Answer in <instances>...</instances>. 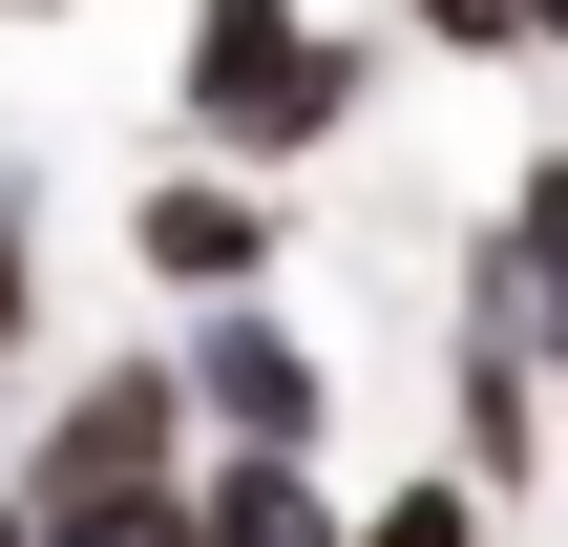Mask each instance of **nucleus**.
<instances>
[{
    "mask_svg": "<svg viewBox=\"0 0 568 547\" xmlns=\"http://www.w3.org/2000/svg\"><path fill=\"white\" fill-rule=\"evenodd\" d=\"M148 547H211V506H169V527H148Z\"/></svg>",
    "mask_w": 568,
    "mask_h": 547,
    "instance_id": "11",
    "label": "nucleus"
},
{
    "mask_svg": "<svg viewBox=\"0 0 568 547\" xmlns=\"http://www.w3.org/2000/svg\"><path fill=\"white\" fill-rule=\"evenodd\" d=\"M527 379H548V358H506V337H464V464H485V485H527V464H548V422H527Z\"/></svg>",
    "mask_w": 568,
    "mask_h": 547,
    "instance_id": "6",
    "label": "nucleus"
},
{
    "mask_svg": "<svg viewBox=\"0 0 568 547\" xmlns=\"http://www.w3.org/2000/svg\"><path fill=\"white\" fill-rule=\"evenodd\" d=\"M527 42H568V0H527Z\"/></svg>",
    "mask_w": 568,
    "mask_h": 547,
    "instance_id": "12",
    "label": "nucleus"
},
{
    "mask_svg": "<svg viewBox=\"0 0 568 547\" xmlns=\"http://www.w3.org/2000/svg\"><path fill=\"white\" fill-rule=\"evenodd\" d=\"M126 253L169 274V295H274V190L211 148V169H148V211H126Z\"/></svg>",
    "mask_w": 568,
    "mask_h": 547,
    "instance_id": "4",
    "label": "nucleus"
},
{
    "mask_svg": "<svg viewBox=\"0 0 568 547\" xmlns=\"http://www.w3.org/2000/svg\"><path fill=\"white\" fill-rule=\"evenodd\" d=\"M169 105H190V148H232V169H295V148H337V126H358V42H337L316 0H190V63H169Z\"/></svg>",
    "mask_w": 568,
    "mask_h": 547,
    "instance_id": "2",
    "label": "nucleus"
},
{
    "mask_svg": "<svg viewBox=\"0 0 568 547\" xmlns=\"http://www.w3.org/2000/svg\"><path fill=\"white\" fill-rule=\"evenodd\" d=\"M190 358H105L42 443H21V506H42V547H148L169 506H190Z\"/></svg>",
    "mask_w": 568,
    "mask_h": 547,
    "instance_id": "1",
    "label": "nucleus"
},
{
    "mask_svg": "<svg viewBox=\"0 0 568 547\" xmlns=\"http://www.w3.org/2000/svg\"><path fill=\"white\" fill-rule=\"evenodd\" d=\"M485 506H506L485 464H422L400 506H358V547H485Z\"/></svg>",
    "mask_w": 568,
    "mask_h": 547,
    "instance_id": "7",
    "label": "nucleus"
},
{
    "mask_svg": "<svg viewBox=\"0 0 568 547\" xmlns=\"http://www.w3.org/2000/svg\"><path fill=\"white\" fill-rule=\"evenodd\" d=\"M464 337L568 358V148H527V169H506V232H485V274H464Z\"/></svg>",
    "mask_w": 568,
    "mask_h": 547,
    "instance_id": "5",
    "label": "nucleus"
},
{
    "mask_svg": "<svg viewBox=\"0 0 568 547\" xmlns=\"http://www.w3.org/2000/svg\"><path fill=\"white\" fill-rule=\"evenodd\" d=\"M0 547H42V506H21V485H0Z\"/></svg>",
    "mask_w": 568,
    "mask_h": 547,
    "instance_id": "10",
    "label": "nucleus"
},
{
    "mask_svg": "<svg viewBox=\"0 0 568 547\" xmlns=\"http://www.w3.org/2000/svg\"><path fill=\"white\" fill-rule=\"evenodd\" d=\"M21 316H42V253H21V169H0V358H21Z\"/></svg>",
    "mask_w": 568,
    "mask_h": 547,
    "instance_id": "9",
    "label": "nucleus"
},
{
    "mask_svg": "<svg viewBox=\"0 0 568 547\" xmlns=\"http://www.w3.org/2000/svg\"><path fill=\"white\" fill-rule=\"evenodd\" d=\"M169 358H190V422H211V443H316V422H337V358H316L274 295H190Z\"/></svg>",
    "mask_w": 568,
    "mask_h": 547,
    "instance_id": "3",
    "label": "nucleus"
},
{
    "mask_svg": "<svg viewBox=\"0 0 568 547\" xmlns=\"http://www.w3.org/2000/svg\"><path fill=\"white\" fill-rule=\"evenodd\" d=\"M400 21H422L443 63H527V0H400Z\"/></svg>",
    "mask_w": 568,
    "mask_h": 547,
    "instance_id": "8",
    "label": "nucleus"
},
{
    "mask_svg": "<svg viewBox=\"0 0 568 547\" xmlns=\"http://www.w3.org/2000/svg\"><path fill=\"white\" fill-rule=\"evenodd\" d=\"M0 21H63V0H0Z\"/></svg>",
    "mask_w": 568,
    "mask_h": 547,
    "instance_id": "13",
    "label": "nucleus"
}]
</instances>
